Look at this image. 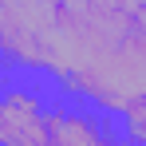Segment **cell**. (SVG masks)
Masks as SVG:
<instances>
[{"label": "cell", "mask_w": 146, "mask_h": 146, "mask_svg": "<svg viewBox=\"0 0 146 146\" xmlns=\"http://www.w3.org/2000/svg\"><path fill=\"white\" fill-rule=\"evenodd\" d=\"M119 134L130 146H146V95H134L119 111Z\"/></svg>", "instance_id": "3957f363"}, {"label": "cell", "mask_w": 146, "mask_h": 146, "mask_svg": "<svg viewBox=\"0 0 146 146\" xmlns=\"http://www.w3.org/2000/svg\"><path fill=\"white\" fill-rule=\"evenodd\" d=\"M119 119L103 115L87 103H63L59 107V119L51 126V146H111L119 138Z\"/></svg>", "instance_id": "7a4b0ae2"}, {"label": "cell", "mask_w": 146, "mask_h": 146, "mask_svg": "<svg viewBox=\"0 0 146 146\" xmlns=\"http://www.w3.org/2000/svg\"><path fill=\"white\" fill-rule=\"evenodd\" d=\"M111 146H119V138H115V142H111Z\"/></svg>", "instance_id": "277c9868"}, {"label": "cell", "mask_w": 146, "mask_h": 146, "mask_svg": "<svg viewBox=\"0 0 146 146\" xmlns=\"http://www.w3.org/2000/svg\"><path fill=\"white\" fill-rule=\"evenodd\" d=\"M59 107L63 103L24 83L0 87V146H51V126L59 119Z\"/></svg>", "instance_id": "6da1fadb"}]
</instances>
